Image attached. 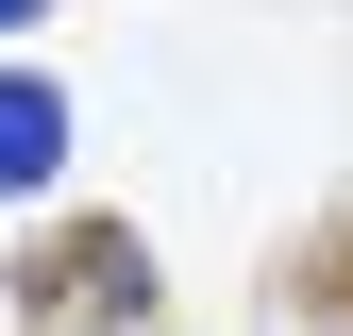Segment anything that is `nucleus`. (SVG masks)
I'll use <instances>...</instances> for the list:
<instances>
[{
	"instance_id": "obj_1",
	"label": "nucleus",
	"mask_w": 353,
	"mask_h": 336,
	"mask_svg": "<svg viewBox=\"0 0 353 336\" xmlns=\"http://www.w3.org/2000/svg\"><path fill=\"white\" fill-rule=\"evenodd\" d=\"M152 319V235L135 219H68L17 252V336H135Z\"/></svg>"
},
{
	"instance_id": "obj_3",
	"label": "nucleus",
	"mask_w": 353,
	"mask_h": 336,
	"mask_svg": "<svg viewBox=\"0 0 353 336\" xmlns=\"http://www.w3.org/2000/svg\"><path fill=\"white\" fill-rule=\"evenodd\" d=\"M34 17H51V0H0V34H34Z\"/></svg>"
},
{
	"instance_id": "obj_2",
	"label": "nucleus",
	"mask_w": 353,
	"mask_h": 336,
	"mask_svg": "<svg viewBox=\"0 0 353 336\" xmlns=\"http://www.w3.org/2000/svg\"><path fill=\"white\" fill-rule=\"evenodd\" d=\"M51 168H68V101L34 67H0V185H51Z\"/></svg>"
}]
</instances>
